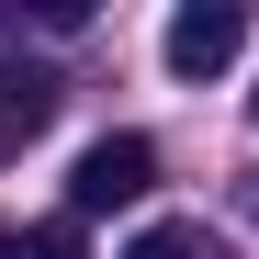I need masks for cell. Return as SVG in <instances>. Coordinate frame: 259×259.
I'll use <instances>...</instances> for the list:
<instances>
[{
  "mask_svg": "<svg viewBox=\"0 0 259 259\" xmlns=\"http://www.w3.org/2000/svg\"><path fill=\"white\" fill-rule=\"evenodd\" d=\"M147 192H158V147L147 136H102V147H79V169H68V203L79 214H124Z\"/></svg>",
  "mask_w": 259,
  "mask_h": 259,
  "instance_id": "cell-1",
  "label": "cell"
},
{
  "mask_svg": "<svg viewBox=\"0 0 259 259\" xmlns=\"http://www.w3.org/2000/svg\"><path fill=\"white\" fill-rule=\"evenodd\" d=\"M237 46H248V12H237V0H181V12H169V68H181V79L237 68Z\"/></svg>",
  "mask_w": 259,
  "mask_h": 259,
  "instance_id": "cell-2",
  "label": "cell"
},
{
  "mask_svg": "<svg viewBox=\"0 0 259 259\" xmlns=\"http://www.w3.org/2000/svg\"><path fill=\"white\" fill-rule=\"evenodd\" d=\"M57 68H12V57H0V147H34V136H46V124H57Z\"/></svg>",
  "mask_w": 259,
  "mask_h": 259,
  "instance_id": "cell-3",
  "label": "cell"
},
{
  "mask_svg": "<svg viewBox=\"0 0 259 259\" xmlns=\"http://www.w3.org/2000/svg\"><path fill=\"white\" fill-rule=\"evenodd\" d=\"M0 259H91V248H79V226L57 214V226H12V237H0Z\"/></svg>",
  "mask_w": 259,
  "mask_h": 259,
  "instance_id": "cell-4",
  "label": "cell"
},
{
  "mask_svg": "<svg viewBox=\"0 0 259 259\" xmlns=\"http://www.w3.org/2000/svg\"><path fill=\"white\" fill-rule=\"evenodd\" d=\"M124 259H226V248H214L203 226H147V237L124 248Z\"/></svg>",
  "mask_w": 259,
  "mask_h": 259,
  "instance_id": "cell-5",
  "label": "cell"
},
{
  "mask_svg": "<svg viewBox=\"0 0 259 259\" xmlns=\"http://www.w3.org/2000/svg\"><path fill=\"white\" fill-rule=\"evenodd\" d=\"M248 113H259V91H248Z\"/></svg>",
  "mask_w": 259,
  "mask_h": 259,
  "instance_id": "cell-6",
  "label": "cell"
}]
</instances>
